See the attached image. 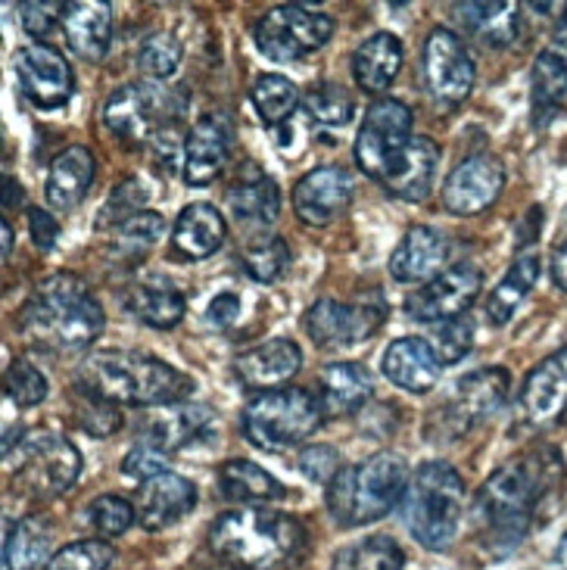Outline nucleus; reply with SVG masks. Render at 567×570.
<instances>
[{
  "instance_id": "f257e3e1",
  "label": "nucleus",
  "mask_w": 567,
  "mask_h": 570,
  "mask_svg": "<svg viewBox=\"0 0 567 570\" xmlns=\"http://www.w3.org/2000/svg\"><path fill=\"white\" fill-rule=\"evenodd\" d=\"M565 478V462L555 449L511 455L492 471L475 499V521L490 552H511L530 533L546 502Z\"/></svg>"
},
{
  "instance_id": "f03ea898",
  "label": "nucleus",
  "mask_w": 567,
  "mask_h": 570,
  "mask_svg": "<svg viewBox=\"0 0 567 570\" xmlns=\"http://www.w3.org/2000/svg\"><path fill=\"white\" fill-rule=\"evenodd\" d=\"M107 327L104 306L78 275L60 272L35 284L26 306L19 308L22 337L50 353H81Z\"/></svg>"
},
{
  "instance_id": "7ed1b4c3",
  "label": "nucleus",
  "mask_w": 567,
  "mask_h": 570,
  "mask_svg": "<svg viewBox=\"0 0 567 570\" xmlns=\"http://www.w3.org/2000/svg\"><path fill=\"white\" fill-rule=\"evenodd\" d=\"M78 390H88L113 405H178L194 396L197 384L169 362L131 350H97L76 374Z\"/></svg>"
},
{
  "instance_id": "20e7f679",
  "label": "nucleus",
  "mask_w": 567,
  "mask_h": 570,
  "mask_svg": "<svg viewBox=\"0 0 567 570\" xmlns=\"http://www.w3.org/2000/svg\"><path fill=\"white\" fill-rule=\"evenodd\" d=\"M209 549L241 570H277L306 549L303 524L272 509H234L209 527Z\"/></svg>"
},
{
  "instance_id": "39448f33",
  "label": "nucleus",
  "mask_w": 567,
  "mask_h": 570,
  "mask_svg": "<svg viewBox=\"0 0 567 570\" xmlns=\"http://www.w3.org/2000/svg\"><path fill=\"white\" fill-rule=\"evenodd\" d=\"M409 487V464L383 449L359 464L340 468L328 483V511L340 527H365L397 509Z\"/></svg>"
},
{
  "instance_id": "423d86ee",
  "label": "nucleus",
  "mask_w": 567,
  "mask_h": 570,
  "mask_svg": "<svg viewBox=\"0 0 567 570\" xmlns=\"http://www.w3.org/2000/svg\"><path fill=\"white\" fill-rule=\"evenodd\" d=\"M465 518V480L446 462H424L405 487L402 521L414 542L430 552L449 549L461 530Z\"/></svg>"
},
{
  "instance_id": "0eeeda50",
  "label": "nucleus",
  "mask_w": 567,
  "mask_h": 570,
  "mask_svg": "<svg viewBox=\"0 0 567 570\" xmlns=\"http://www.w3.org/2000/svg\"><path fill=\"white\" fill-rule=\"evenodd\" d=\"M241 421H244V436L253 446L265 452H284V449L300 446L319 431L324 412L319 396H312L309 390L277 386L246 402Z\"/></svg>"
},
{
  "instance_id": "6e6552de",
  "label": "nucleus",
  "mask_w": 567,
  "mask_h": 570,
  "mask_svg": "<svg viewBox=\"0 0 567 570\" xmlns=\"http://www.w3.org/2000/svg\"><path fill=\"white\" fill-rule=\"evenodd\" d=\"M3 464L29 495L57 499L76 487L81 474V452L60 433H19V443H3Z\"/></svg>"
},
{
  "instance_id": "1a4fd4ad",
  "label": "nucleus",
  "mask_w": 567,
  "mask_h": 570,
  "mask_svg": "<svg viewBox=\"0 0 567 570\" xmlns=\"http://www.w3.org/2000/svg\"><path fill=\"white\" fill-rule=\"evenodd\" d=\"M182 112H185V100H178L156 81H138L113 91L104 107V122L119 144H125L128 150H138V147H150L159 135L178 128Z\"/></svg>"
},
{
  "instance_id": "9d476101",
  "label": "nucleus",
  "mask_w": 567,
  "mask_h": 570,
  "mask_svg": "<svg viewBox=\"0 0 567 570\" xmlns=\"http://www.w3.org/2000/svg\"><path fill=\"white\" fill-rule=\"evenodd\" d=\"M334 38V19L309 7H275L260 16L253 41L262 57L275 62H296L319 53Z\"/></svg>"
},
{
  "instance_id": "9b49d317",
  "label": "nucleus",
  "mask_w": 567,
  "mask_h": 570,
  "mask_svg": "<svg viewBox=\"0 0 567 570\" xmlns=\"http://www.w3.org/2000/svg\"><path fill=\"white\" fill-rule=\"evenodd\" d=\"M412 140V109L397 97L374 100L355 135V163L374 181H387Z\"/></svg>"
},
{
  "instance_id": "f8f14e48",
  "label": "nucleus",
  "mask_w": 567,
  "mask_h": 570,
  "mask_svg": "<svg viewBox=\"0 0 567 570\" xmlns=\"http://www.w3.org/2000/svg\"><path fill=\"white\" fill-rule=\"evenodd\" d=\"M421 78L437 107H461L475 88V57L452 29H433L421 53Z\"/></svg>"
},
{
  "instance_id": "ddd939ff",
  "label": "nucleus",
  "mask_w": 567,
  "mask_h": 570,
  "mask_svg": "<svg viewBox=\"0 0 567 570\" xmlns=\"http://www.w3.org/2000/svg\"><path fill=\"white\" fill-rule=\"evenodd\" d=\"M387 308L381 296H371L362 303H338V299H319L306 312V334L322 350L353 346L371 340L381 331Z\"/></svg>"
},
{
  "instance_id": "4468645a",
  "label": "nucleus",
  "mask_w": 567,
  "mask_h": 570,
  "mask_svg": "<svg viewBox=\"0 0 567 570\" xmlns=\"http://www.w3.org/2000/svg\"><path fill=\"white\" fill-rule=\"evenodd\" d=\"M483 287V272L471 263L449 265L437 278L428 281L418 293L405 299L409 318L421 324H446L468 315Z\"/></svg>"
},
{
  "instance_id": "2eb2a0df",
  "label": "nucleus",
  "mask_w": 567,
  "mask_h": 570,
  "mask_svg": "<svg viewBox=\"0 0 567 570\" xmlns=\"http://www.w3.org/2000/svg\"><path fill=\"white\" fill-rule=\"evenodd\" d=\"M16 81L22 97L38 109H60L76 91V76L69 60L57 47L41 41L16 53Z\"/></svg>"
},
{
  "instance_id": "dca6fc26",
  "label": "nucleus",
  "mask_w": 567,
  "mask_h": 570,
  "mask_svg": "<svg viewBox=\"0 0 567 570\" xmlns=\"http://www.w3.org/2000/svg\"><path fill=\"white\" fill-rule=\"evenodd\" d=\"M508 390H511V377L506 368H480L461 377L452 390V400L446 402V436L468 433L480 421L499 415L508 400Z\"/></svg>"
},
{
  "instance_id": "f3484780",
  "label": "nucleus",
  "mask_w": 567,
  "mask_h": 570,
  "mask_svg": "<svg viewBox=\"0 0 567 570\" xmlns=\"http://www.w3.org/2000/svg\"><path fill=\"white\" fill-rule=\"evenodd\" d=\"M506 190V166L496 156H468L449 171L443 185V206L452 216H477L490 209Z\"/></svg>"
},
{
  "instance_id": "a211bd4d",
  "label": "nucleus",
  "mask_w": 567,
  "mask_h": 570,
  "mask_svg": "<svg viewBox=\"0 0 567 570\" xmlns=\"http://www.w3.org/2000/svg\"><path fill=\"white\" fill-rule=\"evenodd\" d=\"M215 428V412L209 405H190V402H178V405H159L150 409L140 417L138 424V443L140 446H154L159 452H178V449L199 443L203 436H209Z\"/></svg>"
},
{
  "instance_id": "6ab92c4d",
  "label": "nucleus",
  "mask_w": 567,
  "mask_h": 570,
  "mask_svg": "<svg viewBox=\"0 0 567 570\" xmlns=\"http://www.w3.org/2000/svg\"><path fill=\"white\" fill-rule=\"evenodd\" d=\"M355 185L350 171L338 166H319L293 185V213L312 228L331 225L353 203Z\"/></svg>"
},
{
  "instance_id": "aec40b11",
  "label": "nucleus",
  "mask_w": 567,
  "mask_h": 570,
  "mask_svg": "<svg viewBox=\"0 0 567 570\" xmlns=\"http://www.w3.org/2000/svg\"><path fill=\"white\" fill-rule=\"evenodd\" d=\"M197 487L194 480L182 478L175 471H163L156 478L144 480L135 493V518L144 530H169L182 524L190 511L197 509Z\"/></svg>"
},
{
  "instance_id": "412c9836",
  "label": "nucleus",
  "mask_w": 567,
  "mask_h": 570,
  "mask_svg": "<svg viewBox=\"0 0 567 570\" xmlns=\"http://www.w3.org/2000/svg\"><path fill=\"white\" fill-rule=\"evenodd\" d=\"M231 147H234V131H231L228 116H222V112L199 116L185 138V166H182V171H185L187 185H213L228 166Z\"/></svg>"
},
{
  "instance_id": "4be33fe9",
  "label": "nucleus",
  "mask_w": 567,
  "mask_h": 570,
  "mask_svg": "<svg viewBox=\"0 0 567 570\" xmlns=\"http://www.w3.org/2000/svg\"><path fill=\"white\" fill-rule=\"evenodd\" d=\"M449 253H452V244L440 228L414 225L402 234V240L390 256V275L399 284H421L424 287L428 281L446 272Z\"/></svg>"
},
{
  "instance_id": "5701e85b",
  "label": "nucleus",
  "mask_w": 567,
  "mask_h": 570,
  "mask_svg": "<svg viewBox=\"0 0 567 570\" xmlns=\"http://www.w3.org/2000/svg\"><path fill=\"white\" fill-rule=\"evenodd\" d=\"M521 412L534 428H549L567 412V346L527 374L521 386Z\"/></svg>"
},
{
  "instance_id": "b1692460",
  "label": "nucleus",
  "mask_w": 567,
  "mask_h": 570,
  "mask_svg": "<svg viewBox=\"0 0 567 570\" xmlns=\"http://www.w3.org/2000/svg\"><path fill=\"white\" fill-rule=\"evenodd\" d=\"M303 368V353L300 346L287 337L265 340L260 346L246 350L234 358V374L244 386L253 390H277L281 384H287L296 371Z\"/></svg>"
},
{
  "instance_id": "393cba45",
  "label": "nucleus",
  "mask_w": 567,
  "mask_h": 570,
  "mask_svg": "<svg viewBox=\"0 0 567 570\" xmlns=\"http://www.w3.org/2000/svg\"><path fill=\"white\" fill-rule=\"evenodd\" d=\"M381 368L387 374V381L397 384L399 390L428 393V390L440 384L443 362H440V355H437V350L430 346L428 340L399 337L387 346Z\"/></svg>"
},
{
  "instance_id": "a878e982",
  "label": "nucleus",
  "mask_w": 567,
  "mask_h": 570,
  "mask_svg": "<svg viewBox=\"0 0 567 570\" xmlns=\"http://www.w3.org/2000/svg\"><path fill=\"white\" fill-rule=\"evenodd\" d=\"M225 237H228V225L213 203H190L175 222L172 253L185 263H199V259L215 256L225 244Z\"/></svg>"
},
{
  "instance_id": "bb28decb",
  "label": "nucleus",
  "mask_w": 567,
  "mask_h": 570,
  "mask_svg": "<svg viewBox=\"0 0 567 570\" xmlns=\"http://www.w3.org/2000/svg\"><path fill=\"white\" fill-rule=\"evenodd\" d=\"M62 35L72 53L85 62H100L109 53L113 41V10L104 0H78L66 3L62 13Z\"/></svg>"
},
{
  "instance_id": "cd10ccee",
  "label": "nucleus",
  "mask_w": 567,
  "mask_h": 570,
  "mask_svg": "<svg viewBox=\"0 0 567 570\" xmlns=\"http://www.w3.org/2000/svg\"><path fill=\"white\" fill-rule=\"evenodd\" d=\"M228 209L244 228H268L281 216V190L260 166L250 163L228 187Z\"/></svg>"
},
{
  "instance_id": "c85d7f7f",
  "label": "nucleus",
  "mask_w": 567,
  "mask_h": 570,
  "mask_svg": "<svg viewBox=\"0 0 567 570\" xmlns=\"http://www.w3.org/2000/svg\"><path fill=\"white\" fill-rule=\"evenodd\" d=\"M125 308L147 327L156 331H169L178 327L185 318V296L178 291V284H172L163 275H147V278L135 281L125 291Z\"/></svg>"
},
{
  "instance_id": "c756f323",
  "label": "nucleus",
  "mask_w": 567,
  "mask_h": 570,
  "mask_svg": "<svg viewBox=\"0 0 567 570\" xmlns=\"http://www.w3.org/2000/svg\"><path fill=\"white\" fill-rule=\"evenodd\" d=\"M218 490L241 509H265L287 495V487L281 480L246 459H231L218 468Z\"/></svg>"
},
{
  "instance_id": "7c9ffc66",
  "label": "nucleus",
  "mask_w": 567,
  "mask_h": 570,
  "mask_svg": "<svg viewBox=\"0 0 567 570\" xmlns=\"http://www.w3.org/2000/svg\"><path fill=\"white\" fill-rule=\"evenodd\" d=\"M374 393V381L365 365L359 362H334L322 368L319 377V402L324 417H340L359 412Z\"/></svg>"
},
{
  "instance_id": "2f4dec72",
  "label": "nucleus",
  "mask_w": 567,
  "mask_h": 570,
  "mask_svg": "<svg viewBox=\"0 0 567 570\" xmlns=\"http://www.w3.org/2000/svg\"><path fill=\"white\" fill-rule=\"evenodd\" d=\"M530 104H534V122L542 128L565 109L567 104V45L546 47L537 53L530 69Z\"/></svg>"
},
{
  "instance_id": "473e14b6",
  "label": "nucleus",
  "mask_w": 567,
  "mask_h": 570,
  "mask_svg": "<svg viewBox=\"0 0 567 570\" xmlns=\"http://www.w3.org/2000/svg\"><path fill=\"white\" fill-rule=\"evenodd\" d=\"M94 171H97V163H94V154L88 147H66L53 163H50V171H47L45 181V197L53 209H76L81 197L88 194V187L94 181Z\"/></svg>"
},
{
  "instance_id": "72a5a7b5",
  "label": "nucleus",
  "mask_w": 567,
  "mask_h": 570,
  "mask_svg": "<svg viewBox=\"0 0 567 570\" xmlns=\"http://www.w3.org/2000/svg\"><path fill=\"white\" fill-rule=\"evenodd\" d=\"M437 166H440V147L430 138H412L397 163V169L387 175L383 187L399 200H424L433 187V178H437Z\"/></svg>"
},
{
  "instance_id": "f704fd0d",
  "label": "nucleus",
  "mask_w": 567,
  "mask_h": 570,
  "mask_svg": "<svg viewBox=\"0 0 567 570\" xmlns=\"http://www.w3.org/2000/svg\"><path fill=\"white\" fill-rule=\"evenodd\" d=\"M456 16L477 41L492 50L511 47L524 31V13L518 3H459Z\"/></svg>"
},
{
  "instance_id": "c9c22d12",
  "label": "nucleus",
  "mask_w": 567,
  "mask_h": 570,
  "mask_svg": "<svg viewBox=\"0 0 567 570\" xmlns=\"http://www.w3.org/2000/svg\"><path fill=\"white\" fill-rule=\"evenodd\" d=\"M402 69V41L390 31H378L362 41L353 57L355 85L365 94H383Z\"/></svg>"
},
{
  "instance_id": "e433bc0d",
  "label": "nucleus",
  "mask_w": 567,
  "mask_h": 570,
  "mask_svg": "<svg viewBox=\"0 0 567 570\" xmlns=\"http://www.w3.org/2000/svg\"><path fill=\"white\" fill-rule=\"evenodd\" d=\"M50 542H53V527L45 514H29L19 518L13 530L3 542V561L7 570H45L50 561Z\"/></svg>"
},
{
  "instance_id": "4c0bfd02",
  "label": "nucleus",
  "mask_w": 567,
  "mask_h": 570,
  "mask_svg": "<svg viewBox=\"0 0 567 570\" xmlns=\"http://www.w3.org/2000/svg\"><path fill=\"white\" fill-rule=\"evenodd\" d=\"M539 272H542L539 256H518L511 263V268L492 287L490 299H487V318H490L492 327H506L515 318V312L524 306V299L537 287Z\"/></svg>"
},
{
  "instance_id": "58836bf2",
  "label": "nucleus",
  "mask_w": 567,
  "mask_h": 570,
  "mask_svg": "<svg viewBox=\"0 0 567 570\" xmlns=\"http://www.w3.org/2000/svg\"><path fill=\"white\" fill-rule=\"evenodd\" d=\"M166 234V218L159 213H138V216H128L125 222L116 225L113 234V256L123 259V263H140L154 244H159V237Z\"/></svg>"
},
{
  "instance_id": "ea45409f",
  "label": "nucleus",
  "mask_w": 567,
  "mask_h": 570,
  "mask_svg": "<svg viewBox=\"0 0 567 570\" xmlns=\"http://www.w3.org/2000/svg\"><path fill=\"white\" fill-rule=\"evenodd\" d=\"M250 100H253V109H256L262 122L268 128H281L284 122H291V116L300 107V91H296L291 78L268 72V76L256 78Z\"/></svg>"
},
{
  "instance_id": "a19ab883",
  "label": "nucleus",
  "mask_w": 567,
  "mask_h": 570,
  "mask_svg": "<svg viewBox=\"0 0 567 570\" xmlns=\"http://www.w3.org/2000/svg\"><path fill=\"white\" fill-rule=\"evenodd\" d=\"M405 568V556L399 549L397 540L390 537H369V540H359L346 549H340L334 556L331 570H402Z\"/></svg>"
},
{
  "instance_id": "79ce46f5",
  "label": "nucleus",
  "mask_w": 567,
  "mask_h": 570,
  "mask_svg": "<svg viewBox=\"0 0 567 570\" xmlns=\"http://www.w3.org/2000/svg\"><path fill=\"white\" fill-rule=\"evenodd\" d=\"M241 265H244L246 278H253L256 284H275L291 268V247L281 237H265L246 249Z\"/></svg>"
},
{
  "instance_id": "37998d69",
  "label": "nucleus",
  "mask_w": 567,
  "mask_h": 570,
  "mask_svg": "<svg viewBox=\"0 0 567 570\" xmlns=\"http://www.w3.org/2000/svg\"><path fill=\"white\" fill-rule=\"evenodd\" d=\"M182 60H185V50L178 45V38H172L169 31H156L140 45L138 69L147 76V81L159 85L178 72Z\"/></svg>"
},
{
  "instance_id": "c03bdc74",
  "label": "nucleus",
  "mask_w": 567,
  "mask_h": 570,
  "mask_svg": "<svg viewBox=\"0 0 567 570\" xmlns=\"http://www.w3.org/2000/svg\"><path fill=\"white\" fill-rule=\"evenodd\" d=\"M306 109L309 116L315 119L319 125H328V128H340V125L353 122L355 112V97L343 85H319L312 88L306 97Z\"/></svg>"
},
{
  "instance_id": "a18cd8bd",
  "label": "nucleus",
  "mask_w": 567,
  "mask_h": 570,
  "mask_svg": "<svg viewBox=\"0 0 567 570\" xmlns=\"http://www.w3.org/2000/svg\"><path fill=\"white\" fill-rule=\"evenodd\" d=\"M3 393H7V400L13 402V405H19V409H35V405H41V402L47 400L50 384H47L45 374L35 368L29 358H19V362H13V365L7 368Z\"/></svg>"
},
{
  "instance_id": "49530a36",
  "label": "nucleus",
  "mask_w": 567,
  "mask_h": 570,
  "mask_svg": "<svg viewBox=\"0 0 567 570\" xmlns=\"http://www.w3.org/2000/svg\"><path fill=\"white\" fill-rule=\"evenodd\" d=\"M113 556L116 552L107 540H81L53 552L45 570H109Z\"/></svg>"
},
{
  "instance_id": "de8ad7c7",
  "label": "nucleus",
  "mask_w": 567,
  "mask_h": 570,
  "mask_svg": "<svg viewBox=\"0 0 567 570\" xmlns=\"http://www.w3.org/2000/svg\"><path fill=\"white\" fill-rule=\"evenodd\" d=\"M91 527L100 537H123L128 527L138 524L135 518V502H128L125 495H100L88 509Z\"/></svg>"
},
{
  "instance_id": "09e8293b",
  "label": "nucleus",
  "mask_w": 567,
  "mask_h": 570,
  "mask_svg": "<svg viewBox=\"0 0 567 570\" xmlns=\"http://www.w3.org/2000/svg\"><path fill=\"white\" fill-rule=\"evenodd\" d=\"M76 402H78L76 405L78 424L91 433V436H109V433L119 431V424H123L119 405L100 400V396H94V393H88V390H78V386H76Z\"/></svg>"
},
{
  "instance_id": "8fccbe9b",
  "label": "nucleus",
  "mask_w": 567,
  "mask_h": 570,
  "mask_svg": "<svg viewBox=\"0 0 567 570\" xmlns=\"http://www.w3.org/2000/svg\"><path fill=\"white\" fill-rule=\"evenodd\" d=\"M475 334H477V324L471 315H461V318H452V322L440 324V331H437V355H440V362L446 365H452V362H461L465 355L471 353V346H475Z\"/></svg>"
},
{
  "instance_id": "3c124183",
  "label": "nucleus",
  "mask_w": 567,
  "mask_h": 570,
  "mask_svg": "<svg viewBox=\"0 0 567 570\" xmlns=\"http://www.w3.org/2000/svg\"><path fill=\"white\" fill-rule=\"evenodd\" d=\"M62 13H66V3H38V0H31V3H22L19 7V26L29 31L31 38H47L50 31L57 29V22H62Z\"/></svg>"
},
{
  "instance_id": "603ef678",
  "label": "nucleus",
  "mask_w": 567,
  "mask_h": 570,
  "mask_svg": "<svg viewBox=\"0 0 567 570\" xmlns=\"http://www.w3.org/2000/svg\"><path fill=\"white\" fill-rule=\"evenodd\" d=\"M300 471L312 483H331L340 471V455L334 446H309L300 452Z\"/></svg>"
},
{
  "instance_id": "864d4df0",
  "label": "nucleus",
  "mask_w": 567,
  "mask_h": 570,
  "mask_svg": "<svg viewBox=\"0 0 567 570\" xmlns=\"http://www.w3.org/2000/svg\"><path fill=\"white\" fill-rule=\"evenodd\" d=\"M166 471V452H159L154 446H135L128 455H125L123 462V474L131 480H150L156 474H163Z\"/></svg>"
},
{
  "instance_id": "5fc2aeb1",
  "label": "nucleus",
  "mask_w": 567,
  "mask_h": 570,
  "mask_svg": "<svg viewBox=\"0 0 567 570\" xmlns=\"http://www.w3.org/2000/svg\"><path fill=\"white\" fill-rule=\"evenodd\" d=\"M29 232L35 247L45 249V253H50V249L57 247V240H60V225L53 222V216L47 209H38V206L29 209Z\"/></svg>"
},
{
  "instance_id": "6e6d98bb",
  "label": "nucleus",
  "mask_w": 567,
  "mask_h": 570,
  "mask_svg": "<svg viewBox=\"0 0 567 570\" xmlns=\"http://www.w3.org/2000/svg\"><path fill=\"white\" fill-rule=\"evenodd\" d=\"M241 299H237V293H218L209 308H206V322L213 324V327H231V324L241 318Z\"/></svg>"
},
{
  "instance_id": "4d7b16f0",
  "label": "nucleus",
  "mask_w": 567,
  "mask_h": 570,
  "mask_svg": "<svg viewBox=\"0 0 567 570\" xmlns=\"http://www.w3.org/2000/svg\"><path fill=\"white\" fill-rule=\"evenodd\" d=\"M553 278L555 284L561 287V291L567 293V240L561 244V247L555 249V256H553Z\"/></svg>"
},
{
  "instance_id": "13d9d810",
  "label": "nucleus",
  "mask_w": 567,
  "mask_h": 570,
  "mask_svg": "<svg viewBox=\"0 0 567 570\" xmlns=\"http://www.w3.org/2000/svg\"><path fill=\"white\" fill-rule=\"evenodd\" d=\"M3 187H7V197H3V209H13V206H19V197H26V190H22V187L16 185L13 178H7V181H3Z\"/></svg>"
},
{
  "instance_id": "bf43d9fd",
  "label": "nucleus",
  "mask_w": 567,
  "mask_h": 570,
  "mask_svg": "<svg viewBox=\"0 0 567 570\" xmlns=\"http://www.w3.org/2000/svg\"><path fill=\"white\" fill-rule=\"evenodd\" d=\"M0 232H3V259H10V249H13V228H10V222H0Z\"/></svg>"
},
{
  "instance_id": "052dcab7",
  "label": "nucleus",
  "mask_w": 567,
  "mask_h": 570,
  "mask_svg": "<svg viewBox=\"0 0 567 570\" xmlns=\"http://www.w3.org/2000/svg\"><path fill=\"white\" fill-rule=\"evenodd\" d=\"M555 561H558V570H567V533L558 542V558Z\"/></svg>"
}]
</instances>
